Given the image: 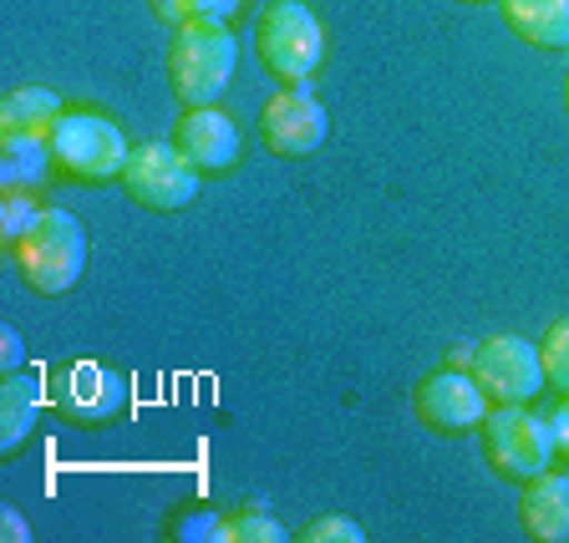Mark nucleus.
<instances>
[{
	"label": "nucleus",
	"mask_w": 569,
	"mask_h": 543,
	"mask_svg": "<svg viewBox=\"0 0 569 543\" xmlns=\"http://www.w3.org/2000/svg\"><path fill=\"white\" fill-rule=\"evenodd\" d=\"M239 67V41L224 21H183L168 47V77L183 107H219Z\"/></svg>",
	"instance_id": "1"
},
{
	"label": "nucleus",
	"mask_w": 569,
	"mask_h": 543,
	"mask_svg": "<svg viewBox=\"0 0 569 543\" xmlns=\"http://www.w3.org/2000/svg\"><path fill=\"white\" fill-rule=\"evenodd\" d=\"M16 270L36 295H67L87 274V229L71 209H41L26 239L16 244Z\"/></svg>",
	"instance_id": "2"
},
{
	"label": "nucleus",
	"mask_w": 569,
	"mask_h": 543,
	"mask_svg": "<svg viewBox=\"0 0 569 543\" xmlns=\"http://www.w3.org/2000/svg\"><path fill=\"white\" fill-rule=\"evenodd\" d=\"M128 138L112 118L102 112H61L57 128H51V158L67 178H82V183H107V178H122L128 168Z\"/></svg>",
	"instance_id": "3"
},
{
	"label": "nucleus",
	"mask_w": 569,
	"mask_h": 543,
	"mask_svg": "<svg viewBox=\"0 0 569 543\" xmlns=\"http://www.w3.org/2000/svg\"><path fill=\"white\" fill-rule=\"evenodd\" d=\"M47 402L57 406L67 422L102 426V422H112V416H122V406H128V376L112 371L107 361L71 355V361L47 371Z\"/></svg>",
	"instance_id": "4"
},
{
	"label": "nucleus",
	"mask_w": 569,
	"mask_h": 543,
	"mask_svg": "<svg viewBox=\"0 0 569 543\" xmlns=\"http://www.w3.org/2000/svg\"><path fill=\"white\" fill-rule=\"evenodd\" d=\"M122 189L153 213H178L199 199V168L183 158L178 142H138L128 153V168H122Z\"/></svg>",
	"instance_id": "5"
},
{
	"label": "nucleus",
	"mask_w": 569,
	"mask_h": 543,
	"mask_svg": "<svg viewBox=\"0 0 569 543\" xmlns=\"http://www.w3.org/2000/svg\"><path fill=\"white\" fill-rule=\"evenodd\" d=\"M254 47H260V61L280 82H306L310 71L320 67V57H326V31H320V21L300 0H274L270 11L260 16Z\"/></svg>",
	"instance_id": "6"
},
{
	"label": "nucleus",
	"mask_w": 569,
	"mask_h": 543,
	"mask_svg": "<svg viewBox=\"0 0 569 543\" xmlns=\"http://www.w3.org/2000/svg\"><path fill=\"white\" fill-rule=\"evenodd\" d=\"M483 448L498 473L529 483L533 473H545L549 462H555L559 442H555V422L549 416L529 412V406H498V412L483 416Z\"/></svg>",
	"instance_id": "7"
},
{
	"label": "nucleus",
	"mask_w": 569,
	"mask_h": 543,
	"mask_svg": "<svg viewBox=\"0 0 569 543\" xmlns=\"http://www.w3.org/2000/svg\"><path fill=\"white\" fill-rule=\"evenodd\" d=\"M473 376L488 391V402H498V406H523L549 386L545 361H539L533 341H523L513 331H498L473 345Z\"/></svg>",
	"instance_id": "8"
},
{
	"label": "nucleus",
	"mask_w": 569,
	"mask_h": 543,
	"mask_svg": "<svg viewBox=\"0 0 569 543\" xmlns=\"http://www.w3.org/2000/svg\"><path fill=\"white\" fill-rule=\"evenodd\" d=\"M260 132H264V142H270V153L306 158L331 138V118H326V107L310 97V87H284L280 97L264 102Z\"/></svg>",
	"instance_id": "9"
},
{
	"label": "nucleus",
	"mask_w": 569,
	"mask_h": 543,
	"mask_svg": "<svg viewBox=\"0 0 569 543\" xmlns=\"http://www.w3.org/2000/svg\"><path fill=\"white\" fill-rule=\"evenodd\" d=\"M417 412L438 432H473L488 416V391L478 386L473 371H432L417 386Z\"/></svg>",
	"instance_id": "10"
},
{
	"label": "nucleus",
	"mask_w": 569,
	"mask_h": 543,
	"mask_svg": "<svg viewBox=\"0 0 569 543\" xmlns=\"http://www.w3.org/2000/svg\"><path fill=\"white\" fill-rule=\"evenodd\" d=\"M173 142L183 148V158H189L199 173H224L239 158V128L219 107H189L173 132Z\"/></svg>",
	"instance_id": "11"
},
{
	"label": "nucleus",
	"mask_w": 569,
	"mask_h": 543,
	"mask_svg": "<svg viewBox=\"0 0 569 543\" xmlns=\"http://www.w3.org/2000/svg\"><path fill=\"white\" fill-rule=\"evenodd\" d=\"M523 533L539 543H569V477L565 473H533L523 487Z\"/></svg>",
	"instance_id": "12"
},
{
	"label": "nucleus",
	"mask_w": 569,
	"mask_h": 543,
	"mask_svg": "<svg viewBox=\"0 0 569 543\" xmlns=\"http://www.w3.org/2000/svg\"><path fill=\"white\" fill-rule=\"evenodd\" d=\"M41 402H47V381L31 371H11L0 381V448L16 452L41 422Z\"/></svg>",
	"instance_id": "13"
},
{
	"label": "nucleus",
	"mask_w": 569,
	"mask_h": 543,
	"mask_svg": "<svg viewBox=\"0 0 569 543\" xmlns=\"http://www.w3.org/2000/svg\"><path fill=\"white\" fill-rule=\"evenodd\" d=\"M503 21L545 51L569 47V0H498Z\"/></svg>",
	"instance_id": "14"
},
{
	"label": "nucleus",
	"mask_w": 569,
	"mask_h": 543,
	"mask_svg": "<svg viewBox=\"0 0 569 543\" xmlns=\"http://www.w3.org/2000/svg\"><path fill=\"white\" fill-rule=\"evenodd\" d=\"M61 112H67V107H61V97L51 92V87H16V92H6V102H0V138H6V132L51 138Z\"/></svg>",
	"instance_id": "15"
},
{
	"label": "nucleus",
	"mask_w": 569,
	"mask_h": 543,
	"mask_svg": "<svg viewBox=\"0 0 569 543\" xmlns=\"http://www.w3.org/2000/svg\"><path fill=\"white\" fill-rule=\"evenodd\" d=\"M47 168H57L51 138H26V132L0 138V189H36Z\"/></svg>",
	"instance_id": "16"
},
{
	"label": "nucleus",
	"mask_w": 569,
	"mask_h": 543,
	"mask_svg": "<svg viewBox=\"0 0 569 543\" xmlns=\"http://www.w3.org/2000/svg\"><path fill=\"white\" fill-rule=\"evenodd\" d=\"M41 219V203H36V193L31 189H6L0 193V239L6 244H21L26 239V229Z\"/></svg>",
	"instance_id": "17"
},
{
	"label": "nucleus",
	"mask_w": 569,
	"mask_h": 543,
	"mask_svg": "<svg viewBox=\"0 0 569 543\" xmlns=\"http://www.w3.org/2000/svg\"><path fill=\"white\" fill-rule=\"evenodd\" d=\"M539 361H545L549 386H559L569 396V315L555 320L545 331V345H539Z\"/></svg>",
	"instance_id": "18"
},
{
	"label": "nucleus",
	"mask_w": 569,
	"mask_h": 543,
	"mask_svg": "<svg viewBox=\"0 0 569 543\" xmlns=\"http://www.w3.org/2000/svg\"><path fill=\"white\" fill-rule=\"evenodd\" d=\"M290 533L270 519V513H239L224 523V543H284Z\"/></svg>",
	"instance_id": "19"
},
{
	"label": "nucleus",
	"mask_w": 569,
	"mask_h": 543,
	"mask_svg": "<svg viewBox=\"0 0 569 543\" xmlns=\"http://www.w3.org/2000/svg\"><path fill=\"white\" fill-rule=\"evenodd\" d=\"M300 539L306 543H367V533H361V523L356 519L331 513V519H316L310 529H300Z\"/></svg>",
	"instance_id": "20"
},
{
	"label": "nucleus",
	"mask_w": 569,
	"mask_h": 543,
	"mask_svg": "<svg viewBox=\"0 0 569 543\" xmlns=\"http://www.w3.org/2000/svg\"><path fill=\"white\" fill-rule=\"evenodd\" d=\"M239 6H244V0H193L189 21L199 16V21H224L229 26V16H239Z\"/></svg>",
	"instance_id": "21"
},
{
	"label": "nucleus",
	"mask_w": 569,
	"mask_h": 543,
	"mask_svg": "<svg viewBox=\"0 0 569 543\" xmlns=\"http://www.w3.org/2000/svg\"><path fill=\"white\" fill-rule=\"evenodd\" d=\"M0 361H6V371H21L26 366V341H21V331H16V325H6V331H0Z\"/></svg>",
	"instance_id": "22"
},
{
	"label": "nucleus",
	"mask_w": 569,
	"mask_h": 543,
	"mask_svg": "<svg viewBox=\"0 0 569 543\" xmlns=\"http://www.w3.org/2000/svg\"><path fill=\"white\" fill-rule=\"evenodd\" d=\"M189 6L193 0H153V16L158 21H168V26H183L189 21Z\"/></svg>",
	"instance_id": "23"
},
{
	"label": "nucleus",
	"mask_w": 569,
	"mask_h": 543,
	"mask_svg": "<svg viewBox=\"0 0 569 543\" xmlns=\"http://www.w3.org/2000/svg\"><path fill=\"white\" fill-rule=\"evenodd\" d=\"M0 539H11V543H26V539H31V529H26V519H21L16 509L0 513Z\"/></svg>",
	"instance_id": "24"
},
{
	"label": "nucleus",
	"mask_w": 569,
	"mask_h": 543,
	"mask_svg": "<svg viewBox=\"0 0 569 543\" xmlns=\"http://www.w3.org/2000/svg\"><path fill=\"white\" fill-rule=\"evenodd\" d=\"M549 422H555V442H559V452L569 457V396H565V406H559V412L549 416Z\"/></svg>",
	"instance_id": "25"
},
{
	"label": "nucleus",
	"mask_w": 569,
	"mask_h": 543,
	"mask_svg": "<svg viewBox=\"0 0 569 543\" xmlns=\"http://www.w3.org/2000/svg\"><path fill=\"white\" fill-rule=\"evenodd\" d=\"M565 107H569V71H565Z\"/></svg>",
	"instance_id": "26"
},
{
	"label": "nucleus",
	"mask_w": 569,
	"mask_h": 543,
	"mask_svg": "<svg viewBox=\"0 0 569 543\" xmlns=\"http://www.w3.org/2000/svg\"><path fill=\"white\" fill-rule=\"evenodd\" d=\"M468 6H483V0H468Z\"/></svg>",
	"instance_id": "27"
}]
</instances>
